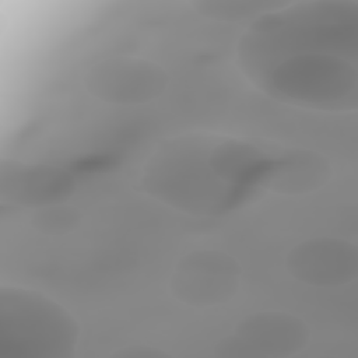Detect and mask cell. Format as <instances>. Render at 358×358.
<instances>
[{
    "instance_id": "cell-1",
    "label": "cell",
    "mask_w": 358,
    "mask_h": 358,
    "mask_svg": "<svg viewBox=\"0 0 358 358\" xmlns=\"http://www.w3.org/2000/svg\"><path fill=\"white\" fill-rule=\"evenodd\" d=\"M263 157L234 140L214 144L182 138L161 148L144 168V189L186 213H215L235 182L255 171Z\"/></svg>"
},
{
    "instance_id": "cell-2",
    "label": "cell",
    "mask_w": 358,
    "mask_h": 358,
    "mask_svg": "<svg viewBox=\"0 0 358 358\" xmlns=\"http://www.w3.org/2000/svg\"><path fill=\"white\" fill-rule=\"evenodd\" d=\"M271 98L316 110H348L357 105L355 57L298 50L278 56L248 76Z\"/></svg>"
},
{
    "instance_id": "cell-3",
    "label": "cell",
    "mask_w": 358,
    "mask_h": 358,
    "mask_svg": "<svg viewBox=\"0 0 358 358\" xmlns=\"http://www.w3.org/2000/svg\"><path fill=\"white\" fill-rule=\"evenodd\" d=\"M78 338L77 320L57 301L25 287L1 285V358H66Z\"/></svg>"
},
{
    "instance_id": "cell-4",
    "label": "cell",
    "mask_w": 358,
    "mask_h": 358,
    "mask_svg": "<svg viewBox=\"0 0 358 358\" xmlns=\"http://www.w3.org/2000/svg\"><path fill=\"white\" fill-rule=\"evenodd\" d=\"M87 91L110 105H143L159 98L168 85L165 70L137 56H112L95 63L84 77Z\"/></svg>"
},
{
    "instance_id": "cell-5",
    "label": "cell",
    "mask_w": 358,
    "mask_h": 358,
    "mask_svg": "<svg viewBox=\"0 0 358 358\" xmlns=\"http://www.w3.org/2000/svg\"><path fill=\"white\" fill-rule=\"evenodd\" d=\"M239 275L238 262L232 256L218 250H194L178 260L169 288L185 305L218 306L235 295Z\"/></svg>"
},
{
    "instance_id": "cell-6",
    "label": "cell",
    "mask_w": 358,
    "mask_h": 358,
    "mask_svg": "<svg viewBox=\"0 0 358 358\" xmlns=\"http://www.w3.org/2000/svg\"><path fill=\"white\" fill-rule=\"evenodd\" d=\"M306 323L285 312H259L243 317L221 344L222 355L289 357L305 348Z\"/></svg>"
},
{
    "instance_id": "cell-7",
    "label": "cell",
    "mask_w": 358,
    "mask_h": 358,
    "mask_svg": "<svg viewBox=\"0 0 358 358\" xmlns=\"http://www.w3.org/2000/svg\"><path fill=\"white\" fill-rule=\"evenodd\" d=\"M289 274L312 287H340L357 277V249L337 238H310L295 245L287 256Z\"/></svg>"
},
{
    "instance_id": "cell-8",
    "label": "cell",
    "mask_w": 358,
    "mask_h": 358,
    "mask_svg": "<svg viewBox=\"0 0 358 358\" xmlns=\"http://www.w3.org/2000/svg\"><path fill=\"white\" fill-rule=\"evenodd\" d=\"M71 190V179L63 171L49 166L14 165L3 166L1 193L13 203L45 207Z\"/></svg>"
},
{
    "instance_id": "cell-9",
    "label": "cell",
    "mask_w": 358,
    "mask_h": 358,
    "mask_svg": "<svg viewBox=\"0 0 358 358\" xmlns=\"http://www.w3.org/2000/svg\"><path fill=\"white\" fill-rule=\"evenodd\" d=\"M327 178L326 161L312 152L288 157L271 169L266 186L281 193H303L319 187Z\"/></svg>"
},
{
    "instance_id": "cell-10",
    "label": "cell",
    "mask_w": 358,
    "mask_h": 358,
    "mask_svg": "<svg viewBox=\"0 0 358 358\" xmlns=\"http://www.w3.org/2000/svg\"><path fill=\"white\" fill-rule=\"evenodd\" d=\"M77 222V217L73 211L60 207H48L38 213L36 217L32 220L36 228L46 232H59L67 231L70 225Z\"/></svg>"
},
{
    "instance_id": "cell-11",
    "label": "cell",
    "mask_w": 358,
    "mask_h": 358,
    "mask_svg": "<svg viewBox=\"0 0 358 358\" xmlns=\"http://www.w3.org/2000/svg\"><path fill=\"white\" fill-rule=\"evenodd\" d=\"M166 352L154 350L152 347H126L124 350L116 352L115 355L119 357H158V355H165Z\"/></svg>"
}]
</instances>
